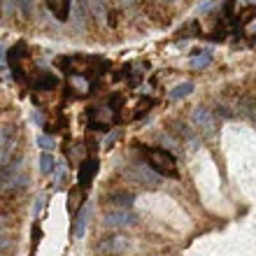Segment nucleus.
I'll return each instance as SVG.
<instances>
[{
    "mask_svg": "<svg viewBox=\"0 0 256 256\" xmlns=\"http://www.w3.org/2000/svg\"><path fill=\"white\" fill-rule=\"evenodd\" d=\"M26 184H28V175L24 170V166H21V161H16V158L2 161V166H0V189L21 191Z\"/></svg>",
    "mask_w": 256,
    "mask_h": 256,
    "instance_id": "1",
    "label": "nucleus"
},
{
    "mask_svg": "<svg viewBox=\"0 0 256 256\" xmlns=\"http://www.w3.org/2000/svg\"><path fill=\"white\" fill-rule=\"evenodd\" d=\"M144 158H147L149 168L154 170V172L166 175V177H177V161L170 152L158 149V147H149V149H144Z\"/></svg>",
    "mask_w": 256,
    "mask_h": 256,
    "instance_id": "2",
    "label": "nucleus"
},
{
    "mask_svg": "<svg viewBox=\"0 0 256 256\" xmlns=\"http://www.w3.org/2000/svg\"><path fill=\"white\" fill-rule=\"evenodd\" d=\"M194 124H196V128L200 130L202 135H214L216 133V116H214V112L210 108H196V112H194Z\"/></svg>",
    "mask_w": 256,
    "mask_h": 256,
    "instance_id": "3",
    "label": "nucleus"
},
{
    "mask_svg": "<svg viewBox=\"0 0 256 256\" xmlns=\"http://www.w3.org/2000/svg\"><path fill=\"white\" fill-rule=\"evenodd\" d=\"M102 224L108 226V228H128V226H133L135 224V216L128 212V210H112V212H108L105 214V219H102Z\"/></svg>",
    "mask_w": 256,
    "mask_h": 256,
    "instance_id": "4",
    "label": "nucleus"
},
{
    "mask_svg": "<svg viewBox=\"0 0 256 256\" xmlns=\"http://www.w3.org/2000/svg\"><path fill=\"white\" fill-rule=\"evenodd\" d=\"M98 168H100V163H98L96 156L86 158V161H82L80 172H77V182H80L82 189H88V186H91V182H94L96 175H98Z\"/></svg>",
    "mask_w": 256,
    "mask_h": 256,
    "instance_id": "5",
    "label": "nucleus"
},
{
    "mask_svg": "<svg viewBox=\"0 0 256 256\" xmlns=\"http://www.w3.org/2000/svg\"><path fill=\"white\" fill-rule=\"evenodd\" d=\"M86 2L88 14L94 16L96 21H108V12H110V0H84Z\"/></svg>",
    "mask_w": 256,
    "mask_h": 256,
    "instance_id": "6",
    "label": "nucleus"
},
{
    "mask_svg": "<svg viewBox=\"0 0 256 256\" xmlns=\"http://www.w3.org/2000/svg\"><path fill=\"white\" fill-rule=\"evenodd\" d=\"M47 7L58 21H68L70 16V0H47Z\"/></svg>",
    "mask_w": 256,
    "mask_h": 256,
    "instance_id": "7",
    "label": "nucleus"
},
{
    "mask_svg": "<svg viewBox=\"0 0 256 256\" xmlns=\"http://www.w3.org/2000/svg\"><path fill=\"white\" fill-rule=\"evenodd\" d=\"M108 202L112 208H119V210H130L133 205V196L128 191H116V194H110L108 196Z\"/></svg>",
    "mask_w": 256,
    "mask_h": 256,
    "instance_id": "8",
    "label": "nucleus"
},
{
    "mask_svg": "<svg viewBox=\"0 0 256 256\" xmlns=\"http://www.w3.org/2000/svg\"><path fill=\"white\" fill-rule=\"evenodd\" d=\"M88 216H91V208H82L80 212H77V219H74V238H84V230H86V224H88Z\"/></svg>",
    "mask_w": 256,
    "mask_h": 256,
    "instance_id": "9",
    "label": "nucleus"
},
{
    "mask_svg": "<svg viewBox=\"0 0 256 256\" xmlns=\"http://www.w3.org/2000/svg\"><path fill=\"white\" fill-rule=\"evenodd\" d=\"M112 108H98L94 114V124L98 128L100 126H110V122H112V112H110Z\"/></svg>",
    "mask_w": 256,
    "mask_h": 256,
    "instance_id": "10",
    "label": "nucleus"
},
{
    "mask_svg": "<svg viewBox=\"0 0 256 256\" xmlns=\"http://www.w3.org/2000/svg\"><path fill=\"white\" fill-rule=\"evenodd\" d=\"M191 91H194V84H191V82H184V84H177V86L170 91V98H172V100H180V98H186Z\"/></svg>",
    "mask_w": 256,
    "mask_h": 256,
    "instance_id": "11",
    "label": "nucleus"
},
{
    "mask_svg": "<svg viewBox=\"0 0 256 256\" xmlns=\"http://www.w3.org/2000/svg\"><path fill=\"white\" fill-rule=\"evenodd\" d=\"M54 168H56V158H54V154L44 152V154L40 156V170L44 172V175H49V172H54Z\"/></svg>",
    "mask_w": 256,
    "mask_h": 256,
    "instance_id": "12",
    "label": "nucleus"
},
{
    "mask_svg": "<svg viewBox=\"0 0 256 256\" xmlns=\"http://www.w3.org/2000/svg\"><path fill=\"white\" fill-rule=\"evenodd\" d=\"M210 61H212V56H210L208 52H202V54H198V56L191 58V68H194V70H200V68H208Z\"/></svg>",
    "mask_w": 256,
    "mask_h": 256,
    "instance_id": "13",
    "label": "nucleus"
},
{
    "mask_svg": "<svg viewBox=\"0 0 256 256\" xmlns=\"http://www.w3.org/2000/svg\"><path fill=\"white\" fill-rule=\"evenodd\" d=\"M240 114L250 116V119H256V102L250 100V98H244V100L240 102Z\"/></svg>",
    "mask_w": 256,
    "mask_h": 256,
    "instance_id": "14",
    "label": "nucleus"
},
{
    "mask_svg": "<svg viewBox=\"0 0 256 256\" xmlns=\"http://www.w3.org/2000/svg\"><path fill=\"white\" fill-rule=\"evenodd\" d=\"M38 144H40L44 152H49V149L56 147V140L52 138V135H40V138H38Z\"/></svg>",
    "mask_w": 256,
    "mask_h": 256,
    "instance_id": "15",
    "label": "nucleus"
},
{
    "mask_svg": "<svg viewBox=\"0 0 256 256\" xmlns=\"http://www.w3.org/2000/svg\"><path fill=\"white\" fill-rule=\"evenodd\" d=\"M38 86H42V88H54L56 86V77H52V74H44V77H40V80H38Z\"/></svg>",
    "mask_w": 256,
    "mask_h": 256,
    "instance_id": "16",
    "label": "nucleus"
},
{
    "mask_svg": "<svg viewBox=\"0 0 256 256\" xmlns=\"http://www.w3.org/2000/svg\"><path fill=\"white\" fill-rule=\"evenodd\" d=\"M68 200H70V212H74V210L80 208L82 194H80V191H70V196H68Z\"/></svg>",
    "mask_w": 256,
    "mask_h": 256,
    "instance_id": "17",
    "label": "nucleus"
},
{
    "mask_svg": "<svg viewBox=\"0 0 256 256\" xmlns=\"http://www.w3.org/2000/svg\"><path fill=\"white\" fill-rule=\"evenodd\" d=\"M16 2H19V7L24 10V14H26V16H30V14H33V0H16Z\"/></svg>",
    "mask_w": 256,
    "mask_h": 256,
    "instance_id": "18",
    "label": "nucleus"
},
{
    "mask_svg": "<svg viewBox=\"0 0 256 256\" xmlns=\"http://www.w3.org/2000/svg\"><path fill=\"white\" fill-rule=\"evenodd\" d=\"M116 140H119V130H114L112 135H108V140H105V147H112Z\"/></svg>",
    "mask_w": 256,
    "mask_h": 256,
    "instance_id": "19",
    "label": "nucleus"
},
{
    "mask_svg": "<svg viewBox=\"0 0 256 256\" xmlns=\"http://www.w3.org/2000/svg\"><path fill=\"white\" fill-rule=\"evenodd\" d=\"M7 49H5V44H0V66H5L7 63V54H5Z\"/></svg>",
    "mask_w": 256,
    "mask_h": 256,
    "instance_id": "20",
    "label": "nucleus"
},
{
    "mask_svg": "<svg viewBox=\"0 0 256 256\" xmlns=\"http://www.w3.org/2000/svg\"><path fill=\"white\" fill-rule=\"evenodd\" d=\"M128 2H133V5H138V2H140V0H128Z\"/></svg>",
    "mask_w": 256,
    "mask_h": 256,
    "instance_id": "21",
    "label": "nucleus"
},
{
    "mask_svg": "<svg viewBox=\"0 0 256 256\" xmlns=\"http://www.w3.org/2000/svg\"><path fill=\"white\" fill-rule=\"evenodd\" d=\"M163 2H170V5H172V2H177V0H163Z\"/></svg>",
    "mask_w": 256,
    "mask_h": 256,
    "instance_id": "22",
    "label": "nucleus"
},
{
    "mask_svg": "<svg viewBox=\"0 0 256 256\" xmlns=\"http://www.w3.org/2000/svg\"><path fill=\"white\" fill-rule=\"evenodd\" d=\"M254 2H256V0H254Z\"/></svg>",
    "mask_w": 256,
    "mask_h": 256,
    "instance_id": "23",
    "label": "nucleus"
}]
</instances>
